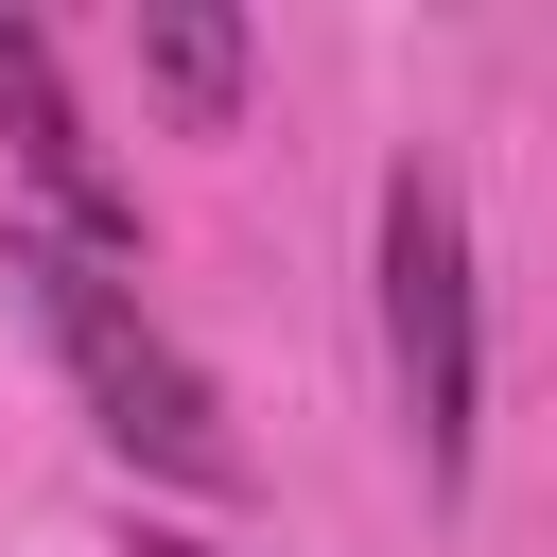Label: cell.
<instances>
[{
	"mask_svg": "<svg viewBox=\"0 0 557 557\" xmlns=\"http://www.w3.org/2000/svg\"><path fill=\"white\" fill-rule=\"evenodd\" d=\"M383 383H400V435L435 487H470V383H487V331H470V209L435 157L383 174Z\"/></svg>",
	"mask_w": 557,
	"mask_h": 557,
	"instance_id": "obj_2",
	"label": "cell"
},
{
	"mask_svg": "<svg viewBox=\"0 0 557 557\" xmlns=\"http://www.w3.org/2000/svg\"><path fill=\"white\" fill-rule=\"evenodd\" d=\"M0 139H17V174H35L52 244H87V261H122V244H139V191L104 174V139H87V104H70V70H52V35H35V17H0Z\"/></svg>",
	"mask_w": 557,
	"mask_h": 557,
	"instance_id": "obj_3",
	"label": "cell"
},
{
	"mask_svg": "<svg viewBox=\"0 0 557 557\" xmlns=\"http://www.w3.org/2000/svg\"><path fill=\"white\" fill-rule=\"evenodd\" d=\"M0 278H17V313H35V348L70 366V400L104 418V453H139L157 487H226L244 470V435H226V400H209V366L139 313V278L122 261H87V244H52V226H17L0 244Z\"/></svg>",
	"mask_w": 557,
	"mask_h": 557,
	"instance_id": "obj_1",
	"label": "cell"
},
{
	"mask_svg": "<svg viewBox=\"0 0 557 557\" xmlns=\"http://www.w3.org/2000/svg\"><path fill=\"white\" fill-rule=\"evenodd\" d=\"M139 557H244V540H191V522H157V540H139Z\"/></svg>",
	"mask_w": 557,
	"mask_h": 557,
	"instance_id": "obj_5",
	"label": "cell"
},
{
	"mask_svg": "<svg viewBox=\"0 0 557 557\" xmlns=\"http://www.w3.org/2000/svg\"><path fill=\"white\" fill-rule=\"evenodd\" d=\"M139 87H157L191 139H226V122H244V17H209V0H139Z\"/></svg>",
	"mask_w": 557,
	"mask_h": 557,
	"instance_id": "obj_4",
	"label": "cell"
}]
</instances>
